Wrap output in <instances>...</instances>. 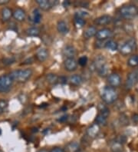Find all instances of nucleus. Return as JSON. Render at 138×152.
<instances>
[{
	"label": "nucleus",
	"instance_id": "obj_23",
	"mask_svg": "<svg viewBox=\"0 0 138 152\" xmlns=\"http://www.w3.org/2000/svg\"><path fill=\"white\" fill-rule=\"evenodd\" d=\"M80 145L77 141H72L66 145V151L68 152H77L79 151Z\"/></svg>",
	"mask_w": 138,
	"mask_h": 152
},
{
	"label": "nucleus",
	"instance_id": "obj_15",
	"mask_svg": "<svg viewBox=\"0 0 138 152\" xmlns=\"http://www.w3.org/2000/svg\"><path fill=\"white\" fill-rule=\"evenodd\" d=\"M48 56H49L48 51L45 48H40L39 50L37 51L36 54H35V57H36L37 60L41 61V62H43V61H45L48 58Z\"/></svg>",
	"mask_w": 138,
	"mask_h": 152
},
{
	"label": "nucleus",
	"instance_id": "obj_27",
	"mask_svg": "<svg viewBox=\"0 0 138 152\" xmlns=\"http://www.w3.org/2000/svg\"><path fill=\"white\" fill-rule=\"evenodd\" d=\"M109 71H110V69H109V66L107 65V64L104 65L102 68L99 69L98 71V75L100 77H102V78H105V77H107V76L109 75Z\"/></svg>",
	"mask_w": 138,
	"mask_h": 152
},
{
	"label": "nucleus",
	"instance_id": "obj_3",
	"mask_svg": "<svg viewBox=\"0 0 138 152\" xmlns=\"http://www.w3.org/2000/svg\"><path fill=\"white\" fill-rule=\"evenodd\" d=\"M118 94L115 88L110 86L104 88L101 92V98L106 104H112L118 99Z\"/></svg>",
	"mask_w": 138,
	"mask_h": 152
},
{
	"label": "nucleus",
	"instance_id": "obj_37",
	"mask_svg": "<svg viewBox=\"0 0 138 152\" xmlns=\"http://www.w3.org/2000/svg\"><path fill=\"white\" fill-rule=\"evenodd\" d=\"M58 82H60V83H62V84L67 83V78H64V77H63V76H61V77H59Z\"/></svg>",
	"mask_w": 138,
	"mask_h": 152
},
{
	"label": "nucleus",
	"instance_id": "obj_1",
	"mask_svg": "<svg viewBox=\"0 0 138 152\" xmlns=\"http://www.w3.org/2000/svg\"><path fill=\"white\" fill-rule=\"evenodd\" d=\"M33 75V71L31 69H18L12 72L9 75L13 80V82H18L20 83L26 82L31 78Z\"/></svg>",
	"mask_w": 138,
	"mask_h": 152
},
{
	"label": "nucleus",
	"instance_id": "obj_8",
	"mask_svg": "<svg viewBox=\"0 0 138 152\" xmlns=\"http://www.w3.org/2000/svg\"><path fill=\"white\" fill-rule=\"evenodd\" d=\"M107 83H108L110 87H112L114 88L120 86L121 83V78L117 73H112L107 76Z\"/></svg>",
	"mask_w": 138,
	"mask_h": 152
},
{
	"label": "nucleus",
	"instance_id": "obj_44",
	"mask_svg": "<svg viewBox=\"0 0 138 152\" xmlns=\"http://www.w3.org/2000/svg\"><path fill=\"white\" fill-rule=\"evenodd\" d=\"M77 152H84V151H77Z\"/></svg>",
	"mask_w": 138,
	"mask_h": 152
},
{
	"label": "nucleus",
	"instance_id": "obj_4",
	"mask_svg": "<svg viewBox=\"0 0 138 152\" xmlns=\"http://www.w3.org/2000/svg\"><path fill=\"white\" fill-rule=\"evenodd\" d=\"M13 86V80L8 74L0 76V93H7Z\"/></svg>",
	"mask_w": 138,
	"mask_h": 152
},
{
	"label": "nucleus",
	"instance_id": "obj_38",
	"mask_svg": "<svg viewBox=\"0 0 138 152\" xmlns=\"http://www.w3.org/2000/svg\"><path fill=\"white\" fill-rule=\"evenodd\" d=\"M68 115H63L62 117H61L60 118L58 119V121H61V122H64V121H65L68 119Z\"/></svg>",
	"mask_w": 138,
	"mask_h": 152
},
{
	"label": "nucleus",
	"instance_id": "obj_20",
	"mask_svg": "<svg viewBox=\"0 0 138 152\" xmlns=\"http://www.w3.org/2000/svg\"><path fill=\"white\" fill-rule=\"evenodd\" d=\"M57 30L60 34L65 35L69 32V27L66 22H64V20H60L57 23Z\"/></svg>",
	"mask_w": 138,
	"mask_h": 152
},
{
	"label": "nucleus",
	"instance_id": "obj_41",
	"mask_svg": "<svg viewBox=\"0 0 138 152\" xmlns=\"http://www.w3.org/2000/svg\"><path fill=\"white\" fill-rule=\"evenodd\" d=\"M2 134V130H1V128H0V134Z\"/></svg>",
	"mask_w": 138,
	"mask_h": 152
},
{
	"label": "nucleus",
	"instance_id": "obj_40",
	"mask_svg": "<svg viewBox=\"0 0 138 152\" xmlns=\"http://www.w3.org/2000/svg\"><path fill=\"white\" fill-rule=\"evenodd\" d=\"M36 152H49V151H48L47 149L43 148V149H40V150H39L38 151H36Z\"/></svg>",
	"mask_w": 138,
	"mask_h": 152
},
{
	"label": "nucleus",
	"instance_id": "obj_42",
	"mask_svg": "<svg viewBox=\"0 0 138 152\" xmlns=\"http://www.w3.org/2000/svg\"><path fill=\"white\" fill-rule=\"evenodd\" d=\"M118 152H124V151H123H123H118Z\"/></svg>",
	"mask_w": 138,
	"mask_h": 152
},
{
	"label": "nucleus",
	"instance_id": "obj_16",
	"mask_svg": "<svg viewBox=\"0 0 138 152\" xmlns=\"http://www.w3.org/2000/svg\"><path fill=\"white\" fill-rule=\"evenodd\" d=\"M12 17L18 22H23L26 18V12L23 9L18 8L13 12Z\"/></svg>",
	"mask_w": 138,
	"mask_h": 152
},
{
	"label": "nucleus",
	"instance_id": "obj_36",
	"mask_svg": "<svg viewBox=\"0 0 138 152\" xmlns=\"http://www.w3.org/2000/svg\"><path fill=\"white\" fill-rule=\"evenodd\" d=\"M49 152H65V151H64V149L60 148V147H55V148H53Z\"/></svg>",
	"mask_w": 138,
	"mask_h": 152
},
{
	"label": "nucleus",
	"instance_id": "obj_22",
	"mask_svg": "<svg viewBox=\"0 0 138 152\" xmlns=\"http://www.w3.org/2000/svg\"><path fill=\"white\" fill-rule=\"evenodd\" d=\"M69 82L71 85L74 86H79L84 82V79L80 75H73L69 78Z\"/></svg>",
	"mask_w": 138,
	"mask_h": 152
},
{
	"label": "nucleus",
	"instance_id": "obj_2",
	"mask_svg": "<svg viewBox=\"0 0 138 152\" xmlns=\"http://www.w3.org/2000/svg\"><path fill=\"white\" fill-rule=\"evenodd\" d=\"M119 13L125 19H134L138 15V7L134 4H127L120 8Z\"/></svg>",
	"mask_w": 138,
	"mask_h": 152
},
{
	"label": "nucleus",
	"instance_id": "obj_33",
	"mask_svg": "<svg viewBox=\"0 0 138 152\" xmlns=\"http://www.w3.org/2000/svg\"><path fill=\"white\" fill-rule=\"evenodd\" d=\"M14 61H15V58L12 57L6 58H4V59L2 60V62H3L4 65H11V64H12Z\"/></svg>",
	"mask_w": 138,
	"mask_h": 152
},
{
	"label": "nucleus",
	"instance_id": "obj_35",
	"mask_svg": "<svg viewBox=\"0 0 138 152\" xmlns=\"http://www.w3.org/2000/svg\"><path fill=\"white\" fill-rule=\"evenodd\" d=\"M126 140H127V138H126L124 136L121 135V136H119V137H118L116 139V141L117 142L120 143V144H121V145H123V143H125Z\"/></svg>",
	"mask_w": 138,
	"mask_h": 152
},
{
	"label": "nucleus",
	"instance_id": "obj_39",
	"mask_svg": "<svg viewBox=\"0 0 138 152\" xmlns=\"http://www.w3.org/2000/svg\"><path fill=\"white\" fill-rule=\"evenodd\" d=\"M9 2V0H0V5H5Z\"/></svg>",
	"mask_w": 138,
	"mask_h": 152
},
{
	"label": "nucleus",
	"instance_id": "obj_24",
	"mask_svg": "<svg viewBox=\"0 0 138 152\" xmlns=\"http://www.w3.org/2000/svg\"><path fill=\"white\" fill-rule=\"evenodd\" d=\"M45 78H46V81L48 82V83L50 84V85H52V86L58 83L59 77L58 75H56L55 74H53V73L47 74Z\"/></svg>",
	"mask_w": 138,
	"mask_h": 152
},
{
	"label": "nucleus",
	"instance_id": "obj_14",
	"mask_svg": "<svg viewBox=\"0 0 138 152\" xmlns=\"http://www.w3.org/2000/svg\"><path fill=\"white\" fill-rule=\"evenodd\" d=\"M112 22V17L109 15H104L99 16L94 21V24L97 26H106Z\"/></svg>",
	"mask_w": 138,
	"mask_h": 152
},
{
	"label": "nucleus",
	"instance_id": "obj_34",
	"mask_svg": "<svg viewBox=\"0 0 138 152\" xmlns=\"http://www.w3.org/2000/svg\"><path fill=\"white\" fill-rule=\"evenodd\" d=\"M88 15V12H77L75 13V18H81V19H85V17H86Z\"/></svg>",
	"mask_w": 138,
	"mask_h": 152
},
{
	"label": "nucleus",
	"instance_id": "obj_32",
	"mask_svg": "<svg viewBox=\"0 0 138 152\" xmlns=\"http://www.w3.org/2000/svg\"><path fill=\"white\" fill-rule=\"evenodd\" d=\"M88 57L85 56H81V57L79 58V59H78V62H77V64H79L82 67H85V65L88 64Z\"/></svg>",
	"mask_w": 138,
	"mask_h": 152
},
{
	"label": "nucleus",
	"instance_id": "obj_18",
	"mask_svg": "<svg viewBox=\"0 0 138 152\" xmlns=\"http://www.w3.org/2000/svg\"><path fill=\"white\" fill-rule=\"evenodd\" d=\"M42 18V15L40 10L36 9V10H34L33 12H31V15L29 17V20L31 22H33L34 24H38L41 22Z\"/></svg>",
	"mask_w": 138,
	"mask_h": 152
},
{
	"label": "nucleus",
	"instance_id": "obj_9",
	"mask_svg": "<svg viewBox=\"0 0 138 152\" xmlns=\"http://www.w3.org/2000/svg\"><path fill=\"white\" fill-rule=\"evenodd\" d=\"M112 35L113 32L110 28H104L97 32V33L95 35V37L98 41H104L106 39H110L112 36Z\"/></svg>",
	"mask_w": 138,
	"mask_h": 152
},
{
	"label": "nucleus",
	"instance_id": "obj_12",
	"mask_svg": "<svg viewBox=\"0 0 138 152\" xmlns=\"http://www.w3.org/2000/svg\"><path fill=\"white\" fill-rule=\"evenodd\" d=\"M99 132L100 126L95 123V124H91L90 127H88V128L86 131V134L89 138L93 139V138H95L98 135Z\"/></svg>",
	"mask_w": 138,
	"mask_h": 152
},
{
	"label": "nucleus",
	"instance_id": "obj_28",
	"mask_svg": "<svg viewBox=\"0 0 138 152\" xmlns=\"http://www.w3.org/2000/svg\"><path fill=\"white\" fill-rule=\"evenodd\" d=\"M127 65L131 67H137L138 65V55H134L129 58Z\"/></svg>",
	"mask_w": 138,
	"mask_h": 152
},
{
	"label": "nucleus",
	"instance_id": "obj_43",
	"mask_svg": "<svg viewBox=\"0 0 138 152\" xmlns=\"http://www.w3.org/2000/svg\"><path fill=\"white\" fill-rule=\"evenodd\" d=\"M0 152H3L2 150H0Z\"/></svg>",
	"mask_w": 138,
	"mask_h": 152
},
{
	"label": "nucleus",
	"instance_id": "obj_5",
	"mask_svg": "<svg viewBox=\"0 0 138 152\" xmlns=\"http://www.w3.org/2000/svg\"><path fill=\"white\" fill-rule=\"evenodd\" d=\"M137 42L134 39H130L122 45L120 48V52L123 56L130 55L133 51L136 49Z\"/></svg>",
	"mask_w": 138,
	"mask_h": 152
},
{
	"label": "nucleus",
	"instance_id": "obj_13",
	"mask_svg": "<svg viewBox=\"0 0 138 152\" xmlns=\"http://www.w3.org/2000/svg\"><path fill=\"white\" fill-rule=\"evenodd\" d=\"M76 53H77L76 48L73 45H67L64 47L62 51V55L65 58V59L66 58H74Z\"/></svg>",
	"mask_w": 138,
	"mask_h": 152
},
{
	"label": "nucleus",
	"instance_id": "obj_25",
	"mask_svg": "<svg viewBox=\"0 0 138 152\" xmlns=\"http://www.w3.org/2000/svg\"><path fill=\"white\" fill-rule=\"evenodd\" d=\"M26 35L31 37H37L41 33V30L38 27H31L26 29Z\"/></svg>",
	"mask_w": 138,
	"mask_h": 152
},
{
	"label": "nucleus",
	"instance_id": "obj_30",
	"mask_svg": "<svg viewBox=\"0 0 138 152\" xmlns=\"http://www.w3.org/2000/svg\"><path fill=\"white\" fill-rule=\"evenodd\" d=\"M110 148H111L112 152L120 151H123V145L115 141L114 142L112 143V145L110 146Z\"/></svg>",
	"mask_w": 138,
	"mask_h": 152
},
{
	"label": "nucleus",
	"instance_id": "obj_29",
	"mask_svg": "<svg viewBox=\"0 0 138 152\" xmlns=\"http://www.w3.org/2000/svg\"><path fill=\"white\" fill-rule=\"evenodd\" d=\"M9 107V102L6 99H1L0 100V115H2L7 111Z\"/></svg>",
	"mask_w": 138,
	"mask_h": 152
},
{
	"label": "nucleus",
	"instance_id": "obj_7",
	"mask_svg": "<svg viewBox=\"0 0 138 152\" xmlns=\"http://www.w3.org/2000/svg\"><path fill=\"white\" fill-rule=\"evenodd\" d=\"M110 115V110L107 108H104L103 109H101V111L99 112L97 117L95 118L96 124L98 125H105L107 124V118Z\"/></svg>",
	"mask_w": 138,
	"mask_h": 152
},
{
	"label": "nucleus",
	"instance_id": "obj_26",
	"mask_svg": "<svg viewBox=\"0 0 138 152\" xmlns=\"http://www.w3.org/2000/svg\"><path fill=\"white\" fill-rule=\"evenodd\" d=\"M105 48H107L108 50L112 51V52H114V51L118 50V44L117 42L114 41V40H109L106 42V44L104 45Z\"/></svg>",
	"mask_w": 138,
	"mask_h": 152
},
{
	"label": "nucleus",
	"instance_id": "obj_21",
	"mask_svg": "<svg viewBox=\"0 0 138 152\" xmlns=\"http://www.w3.org/2000/svg\"><path fill=\"white\" fill-rule=\"evenodd\" d=\"M97 32H98V31H97V28H96L95 26H88V27L85 30V32L83 33V36H84L85 39H91V38L95 36Z\"/></svg>",
	"mask_w": 138,
	"mask_h": 152
},
{
	"label": "nucleus",
	"instance_id": "obj_6",
	"mask_svg": "<svg viewBox=\"0 0 138 152\" xmlns=\"http://www.w3.org/2000/svg\"><path fill=\"white\" fill-rule=\"evenodd\" d=\"M138 82V69L131 71L127 75L125 82V88L127 90H131L136 86Z\"/></svg>",
	"mask_w": 138,
	"mask_h": 152
},
{
	"label": "nucleus",
	"instance_id": "obj_10",
	"mask_svg": "<svg viewBox=\"0 0 138 152\" xmlns=\"http://www.w3.org/2000/svg\"><path fill=\"white\" fill-rule=\"evenodd\" d=\"M36 3L39 5L41 10L44 11H48L51 10L52 7L56 6L58 1H52V0H36Z\"/></svg>",
	"mask_w": 138,
	"mask_h": 152
},
{
	"label": "nucleus",
	"instance_id": "obj_17",
	"mask_svg": "<svg viewBox=\"0 0 138 152\" xmlns=\"http://www.w3.org/2000/svg\"><path fill=\"white\" fill-rule=\"evenodd\" d=\"M13 12L12 10L9 7H5L2 10V12H1V17H2V20L4 22H9L11 18L12 17Z\"/></svg>",
	"mask_w": 138,
	"mask_h": 152
},
{
	"label": "nucleus",
	"instance_id": "obj_31",
	"mask_svg": "<svg viewBox=\"0 0 138 152\" xmlns=\"http://www.w3.org/2000/svg\"><path fill=\"white\" fill-rule=\"evenodd\" d=\"M74 26H75L76 28H81L82 27L85 26V25L86 24V21L85 19H81V18H75L74 19Z\"/></svg>",
	"mask_w": 138,
	"mask_h": 152
},
{
	"label": "nucleus",
	"instance_id": "obj_19",
	"mask_svg": "<svg viewBox=\"0 0 138 152\" xmlns=\"http://www.w3.org/2000/svg\"><path fill=\"white\" fill-rule=\"evenodd\" d=\"M106 59L103 56H98L95 58V59L94 60V62H93V65H94V68L95 69V70L98 71L101 68L104 66V65H106Z\"/></svg>",
	"mask_w": 138,
	"mask_h": 152
},
{
	"label": "nucleus",
	"instance_id": "obj_11",
	"mask_svg": "<svg viewBox=\"0 0 138 152\" xmlns=\"http://www.w3.org/2000/svg\"><path fill=\"white\" fill-rule=\"evenodd\" d=\"M77 61L75 58H66L64 61V67L68 72H74L77 68Z\"/></svg>",
	"mask_w": 138,
	"mask_h": 152
}]
</instances>
